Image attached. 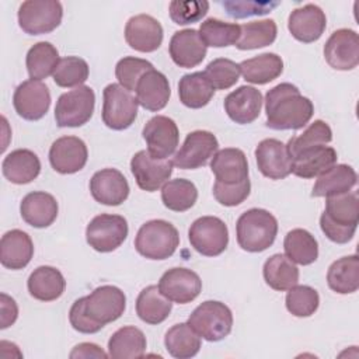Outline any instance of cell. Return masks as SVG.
Masks as SVG:
<instances>
[{"label": "cell", "instance_id": "obj_45", "mask_svg": "<svg viewBox=\"0 0 359 359\" xmlns=\"http://www.w3.org/2000/svg\"><path fill=\"white\" fill-rule=\"evenodd\" d=\"M88 65L79 56L62 57L53 72V81L59 87H80L88 79Z\"/></svg>", "mask_w": 359, "mask_h": 359}, {"label": "cell", "instance_id": "obj_6", "mask_svg": "<svg viewBox=\"0 0 359 359\" xmlns=\"http://www.w3.org/2000/svg\"><path fill=\"white\" fill-rule=\"evenodd\" d=\"M20 28L29 35H42L56 29L63 18V7L57 0H27L17 13Z\"/></svg>", "mask_w": 359, "mask_h": 359}, {"label": "cell", "instance_id": "obj_13", "mask_svg": "<svg viewBox=\"0 0 359 359\" xmlns=\"http://www.w3.org/2000/svg\"><path fill=\"white\" fill-rule=\"evenodd\" d=\"M142 135L147 144L149 154L158 160H167L172 156L180 142L177 123L164 115H156L149 119Z\"/></svg>", "mask_w": 359, "mask_h": 359}, {"label": "cell", "instance_id": "obj_8", "mask_svg": "<svg viewBox=\"0 0 359 359\" xmlns=\"http://www.w3.org/2000/svg\"><path fill=\"white\" fill-rule=\"evenodd\" d=\"M102 97V122L112 130L128 129L137 118V98L116 83L108 84Z\"/></svg>", "mask_w": 359, "mask_h": 359}, {"label": "cell", "instance_id": "obj_20", "mask_svg": "<svg viewBox=\"0 0 359 359\" xmlns=\"http://www.w3.org/2000/svg\"><path fill=\"white\" fill-rule=\"evenodd\" d=\"M163 34L161 24L149 14L133 15L125 25L126 43L143 53L157 50L163 42Z\"/></svg>", "mask_w": 359, "mask_h": 359}, {"label": "cell", "instance_id": "obj_12", "mask_svg": "<svg viewBox=\"0 0 359 359\" xmlns=\"http://www.w3.org/2000/svg\"><path fill=\"white\" fill-rule=\"evenodd\" d=\"M219 142L209 130H194L187 135L182 146L174 154L172 164L180 170H196L206 165L217 151Z\"/></svg>", "mask_w": 359, "mask_h": 359}, {"label": "cell", "instance_id": "obj_39", "mask_svg": "<svg viewBox=\"0 0 359 359\" xmlns=\"http://www.w3.org/2000/svg\"><path fill=\"white\" fill-rule=\"evenodd\" d=\"M167 352L177 359L194 358L201 349V337L188 323L172 325L164 337Z\"/></svg>", "mask_w": 359, "mask_h": 359}, {"label": "cell", "instance_id": "obj_1", "mask_svg": "<svg viewBox=\"0 0 359 359\" xmlns=\"http://www.w3.org/2000/svg\"><path fill=\"white\" fill-rule=\"evenodd\" d=\"M266 126L275 130H297L306 126L313 114V102L292 83H280L265 95Z\"/></svg>", "mask_w": 359, "mask_h": 359}, {"label": "cell", "instance_id": "obj_44", "mask_svg": "<svg viewBox=\"0 0 359 359\" xmlns=\"http://www.w3.org/2000/svg\"><path fill=\"white\" fill-rule=\"evenodd\" d=\"M198 32L206 46L226 48L237 43L240 38V25L210 17L201 22Z\"/></svg>", "mask_w": 359, "mask_h": 359}, {"label": "cell", "instance_id": "obj_26", "mask_svg": "<svg viewBox=\"0 0 359 359\" xmlns=\"http://www.w3.org/2000/svg\"><path fill=\"white\" fill-rule=\"evenodd\" d=\"M20 212L27 224L45 229L56 220L59 206L53 195L43 191H34L22 198Z\"/></svg>", "mask_w": 359, "mask_h": 359}, {"label": "cell", "instance_id": "obj_36", "mask_svg": "<svg viewBox=\"0 0 359 359\" xmlns=\"http://www.w3.org/2000/svg\"><path fill=\"white\" fill-rule=\"evenodd\" d=\"M172 303L168 300L156 285L144 287L136 299V313L146 324H160L171 313Z\"/></svg>", "mask_w": 359, "mask_h": 359}, {"label": "cell", "instance_id": "obj_18", "mask_svg": "<svg viewBox=\"0 0 359 359\" xmlns=\"http://www.w3.org/2000/svg\"><path fill=\"white\" fill-rule=\"evenodd\" d=\"M87 158V146L77 136H62L49 149V163L59 174H74L83 170Z\"/></svg>", "mask_w": 359, "mask_h": 359}, {"label": "cell", "instance_id": "obj_9", "mask_svg": "<svg viewBox=\"0 0 359 359\" xmlns=\"http://www.w3.org/2000/svg\"><path fill=\"white\" fill-rule=\"evenodd\" d=\"M128 233V222L123 216L101 213L87 224L86 240L93 250L111 252L123 244Z\"/></svg>", "mask_w": 359, "mask_h": 359}, {"label": "cell", "instance_id": "obj_31", "mask_svg": "<svg viewBox=\"0 0 359 359\" xmlns=\"http://www.w3.org/2000/svg\"><path fill=\"white\" fill-rule=\"evenodd\" d=\"M27 287L34 299L53 302L63 294L66 280L62 272L55 266L42 265L31 272L27 280Z\"/></svg>", "mask_w": 359, "mask_h": 359}, {"label": "cell", "instance_id": "obj_50", "mask_svg": "<svg viewBox=\"0 0 359 359\" xmlns=\"http://www.w3.org/2000/svg\"><path fill=\"white\" fill-rule=\"evenodd\" d=\"M170 18L178 25L194 24L202 20L208 10L209 3L201 0H174L170 3Z\"/></svg>", "mask_w": 359, "mask_h": 359}, {"label": "cell", "instance_id": "obj_11", "mask_svg": "<svg viewBox=\"0 0 359 359\" xmlns=\"http://www.w3.org/2000/svg\"><path fill=\"white\" fill-rule=\"evenodd\" d=\"M84 297L86 314L102 327L118 320L126 309L125 293L112 285L98 286Z\"/></svg>", "mask_w": 359, "mask_h": 359}, {"label": "cell", "instance_id": "obj_41", "mask_svg": "<svg viewBox=\"0 0 359 359\" xmlns=\"http://www.w3.org/2000/svg\"><path fill=\"white\" fill-rule=\"evenodd\" d=\"M276 34L278 27L272 18L245 22L240 25V38L234 46L240 50L264 48L275 42Z\"/></svg>", "mask_w": 359, "mask_h": 359}, {"label": "cell", "instance_id": "obj_46", "mask_svg": "<svg viewBox=\"0 0 359 359\" xmlns=\"http://www.w3.org/2000/svg\"><path fill=\"white\" fill-rule=\"evenodd\" d=\"M286 309L294 317H310L320 306V296L316 289L307 285H294L287 290Z\"/></svg>", "mask_w": 359, "mask_h": 359}, {"label": "cell", "instance_id": "obj_7", "mask_svg": "<svg viewBox=\"0 0 359 359\" xmlns=\"http://www.w3.org/2000/svg\"><path fill=\"white\" fill-rule=\"evenodd\" d=\"M95 94L88 86L63 93L55 107V119L60 128H79L87 123L94 112Z\"/></svg>", "mask_w": 359, "mask_h": 359}, {"label": "cell", "instance_id": "obj_22", "mask_svg": "<svg viewBox=\"0 0 359 359\" xmlns=\"http://www.w3.org/2000/svg\"><path fill=\"white\" fill-rule=\"evenodd\" d=\"M129 184L125 175L116 168H104L97 171L90 180V192L93 198L107 206H118L129 196Z\"/></svg>", "mask_w": 359, "mask_h": 359}, {"label": "cell", "instance_id": "obj_4", "mask_svg": "<svg viewBox=\"0 0 359 359\" xmlns=\"http://www.w3.org/2000/svg\"><path fill=\"white\" fill-rule=\"evenodd\" d=\"M178 245V230L170 222L161 219L149 220L142 224L135 238L136 251L142 257L154 261L167 259L175 252Z\"/></svg>", "mask_w": 359, "mask_h": 359}, {"label": "cell", "instance_id": "obj_29", "mask_svg": "<svg viewBox=\"0 0 359 359\" xmlns=\"http://www.w3.org/2000/svg\"><path fill=\"white\" fill-rule=\"evenodd\" d=\"M34 255L31 237L18 229H13L1 236L0 262L4 268L17 271L25 268Z\"/></svg>", "mask_w": 359, "mask_h": 359}, {"label": "cell", "instance_id": "obj_53", "mask_svg": "<svg viewBox=\"0 0 359 359\" xmlns=\"http://www.w3.org/2000/svg\"><path fill=\"white\" fill-rule=\"evenodd\" d=\"M84 299L86 297H80L77 299L72 307H70V311H69V321H70V325L81 332V334H95L98 332L102 325L97 324L95 321H93L87 314H86V310H84Z\"/></svg>", "mask_w": 359, "mask_h": 359}, {"label": "cell", "instance_id": "obj_21", "mask_svg": "<svg viewBox=\"0 0 359 359\" xmlns=\"http://www.w3.org/2000/svg\"><path fill=\"white\" fill-rule=\"evenodd\" d=\"M257 165L269 180H283L292 174V160L285 143L278 139H264L255 149Z\"/></svg>", "mask_w": 359, "mask_h": 359}, {"label": "cell", "instance_id": "obj_34", "mask_svg": "<svg viewBox=\"0 0 359 359\" xmlns=\"http://www.w3.org/2000/svg\"><path fill=\"white\" fill-rule=\"evenodd\" d=\"M147 341L142 330L126 325L116 330L108 339V355L112 359H136L146 352Z\"/></svg>", "mask_w": 359, "mask_h": 359}, {"label": "cell", "instance_id": "obj_54", "mask_svg": "<svg viewBox=\"0 0 359 359\" xmlns=\"http://www.w3.org/2000/svg\"><path fill=\"white\" fill-rule=\"evenodd\" d=\"M0 310H1L0 328L6 330L15 323V320L18 317V307L13 297H10L6 293H1L0 294Z\"/></svg>", "mask_w": 359, "mask_h": 359}, {"label": "cell", "instance_id": "obj_27", "mask_svg": "<svg viewBox=\"0 0 359 359\" xmlns=\"http://www.w3.org/2000/svg\"><path fill=\"white\" fill-rule=\"evenodd\" d=\"M210 170L217 182L233 185L248 178V163L243 150L226 147L215 153L210 161Z\"/></svg>", "mask_w": 359, "mask_h": 359}, {"label": "cell", "instance_id": "obj_17", "mask_svg": "<svg viewBox=\"0 0 359 359\" xmlns=\"http://www.w3.org/2000/svg\"><path fill=\"white\" fill-rule=\"evenodd\" d=\"M160 292L171 302L187 304L195 300L202 290L199 275L188 268H171L158 280Z\"/></svg>", "mask_w": 359, "mask_h": 359}, {"label": "cell", "instance_id": "obj_47", "mask_svg": "<svg viewBox=\"0 0 359 359\" xmlns=\"http://www.w3.org/2000/svg\"><path fill=\"white\" fill-rule=\"evenodd\" d=\"M332 140V130L330 125L321 119L314 121L310 123V126L299 136L292 137L286 147L289 151V156H293L304 149L321 146V144H328Z\"/></svg>", "mask_w": 359, "mask_h": 359}, {"label": "cell", "instance_id": "obj_49", "mask_svg": "<svg viewBox=\"0 0 359 359\" xmlns=\"http://www.w3.org/2000/svg\"><path fill=\"white\" fill-rule=\"evenodd\" d=\"M151 69H154L153 65L146 59L125 56L116 63L115 76L118 79V83L132 93L136 90L139 79Z\"/></svg>", "mask_w": 359, "mask_h": 359}, {"label": "cell", "instance_id": "obj_24", "mask_svg": "<svg viewBox=\"0 0 359 359\" xmlns=\"http://www.w3.org/2000/svg\"><path fill=\"white\" fill-rule=\"evenodd\" d=\"M262 102L259 90L251 86H240L224 98V111L233 122L247 125L259 116Z\"/></svg>", "mask_w": 359, "mask_h": 359}, {"label": "cell", "instance_id": "obj_23", "mask_svg": "<svg viewBox=\"0 0 359 359\" xmlns=\"http://www.w3.org/2000/svg\"><path fill=\"white\" fill-rule=\"evenodd\" d=\"M208 46L194 28H187L174 32L170 39L168 52L172 62L184 69H191L202 63L206 56Z\"/></svg>", "mask_w": 359, "mask_h": 359}, {"label": "cell", "instance_id": "obj_16", "mask_svg": "<svg viewBox=\"0 0 359 359\" xmlns=\"http://www.w3.org/2000/svg\"><path fill=\"white\" fill-rule=\"evenodd\" d=\"M172 161L158 160L149 154L147 150L137 151L130 160V171L140 189L154 192L160 189L172 174Z\"/></svg>", "mask_w": 359, "mask_h": 359}, {"label": "cell", "instance_id": "obj_43", "mask_svg": "<svg viewBox=\"0 0 359 359\" xmlns=\"http://www.w3.org/2000/svg\"><path fill=\"white\" fill-rule=\"evenodd\" d=\"M198 199V189L195 184L185 178H175L167 181L161 187L163 205L174 212H185L191 209Z\"/></svg>", "mask_w": 359, "mask_h": 359}, {"label": "cell", "instance_id": "obj_19", "mask_svg": "<svg viewBox=\"0 0 359 359\" xmlns=\"http://www.w3.org/2000/svg\"><path fill=\"white\" fill-rule=\"evenodd\" d=\"M327 27L325 13L313 3L294 8L287 20L292 36L303 43H311L321 38Z\"/></svg>", "mask_w": 359, "mask_h": 359}, {"label": "cell", "instance_id": "obj_25", "mask_svg": "<svg viewBox=\"0 0 359 359\" xmlns=\"http://www.w3.org/2000/svg\"><path fill=\"white\" fill-rule=\"evenodd\" d=\"M337 151L331 146H316L310 149H304L293 156L292 160V172L296 177L309 180L318 177L334 164H337Z\"/></svg>", "mask_w": 359, "mask_h": 359}, {"label": "cell", "instance_id": "obj_5", "mask_svg": "<svg viewBox=\"0 0 359 359\" xmlns=\"http://www.w3.org/2000/svg\"><path fill=\"white\" fill-rule=\"evenodd\" d=\"M188 324L205 341L217 342L231 332L233 314L224 303L206 300L191 313Z\"/></svg>", "mask_w": 359, "mask_h": 359}, {"label": "cell", "instance_id": "obj_52", "mask_svg": "<svg viewBox=\"0 0 359 359\" xmlns=\"http://www.w3.org/2000/svg\"><path fill=\"white\" fill-rule=\"evenodd\" d=\"M226 13L233 18H245L251 15H264L278 7L279 1H222Z\"/></svg>", "mask_w": 359, "mask_h": 359}, {"label": "cell", "instance_id": "obj_33", "mask_svg": "<svg viewBox=\"0 0 359 359\" xmlns=\"http://www.w3.org/2000/svg\"><path fill=\"white\" fill-rule=\"evenodd\" d=\"M240 66V73L244 80L251 84H266L278 79L283 72V60L276 53H261L251 59H245Z\"/></svg>", "mask_w": 359, "mask_h": 359}, {"label": "cell", "instance_id": "obj_55", "mask_svg": "<svg viewBox=\"0 0 359 359\" xmlns=\"http://www.w3.org/2000/svg\"><path fill=\"white\" fill-rule=\"evenodd\" d=\"M109 356L105 353L98 345L91 342H83L73 348L70 352V358H107Z\"/></svg>", "mask_w": 359, "mask_h": 359}, {"label": "cell", "instance_id": "obj_2", "mask_svg": "<svg viewBox=\"0 0 359 359\" xmlns=\"http://www.w3.org/2000/svg\"><path fill=\"white\" fill-rule=\"evenodd\" d=\"M359 222V201L356 192L328 196L325 210L320 217L323 233L337 244L352 240Z\"/></svg>", "mask_w": 359, "mask_h": 359}, {"label": "cell", "instance_id": "obj_48", "mask_svg": "<svg viewBox=\"0 0 359 359\" xmlns=\"http://www.w3.org/2000/svg\"><path fill=\"white\" fill-rule=\"evenodd\" d=\"M203 73L215 90H227L233 87L241 74L238 63L227 57H217L212 60Z\"/></svg>", "mask_w": 359, "mask_h": 359}, {"label": "cell", "instance_id": "obj_51", "mask_svg": "<svg viewBox=\"0 0 359 359\" xmlns=\"http://www.w3.org/2000/svg\"><path fill=\"white\" fill-rule=\"evenodd\" d=\"M251 192L250 180H244L243 182L227 185L222 182H215L213 185V196L223 206H237L243 203Z\"/></svg>", "mask_w": 359, "mask_h": 359}, {"label": "cell", "instance_id": "obj_40", "mask_svg": "<svg viewBox=\"0 0 359 359\" xmlns=\"http://www.w3.org/2000/svg\"><path fill=\"white\" fill-rule=\"evenodd\" d=\"M285 255L294 264L310 265L318 258V243L304 229L290 230L283 240Z\"/></svg>", "mask_w": 359, "mask_h": 359}, {"label": "cell", "instance_id": "obj_42", "mask_svg": "<svg viewBox=\"0 0 359 359\" xmlns=\"http://www.w3.org/2000/svg\"><path fill=\"white\" fill-rule=\"evenodd\" d=\"M59 60V52L50 42L42 41L35 43L29 48L25 57L29 79L42 80L49 77L56 70Z\"/></svg>", "mask_w": 359, "mask_h": 359}, {"label": "cell", "instance_id": "obj_37", "mask_svg": "<svg viewBox=\"0 0 359 359\" xmlns=\"http://www.w3.org/2000/svg\"><path fill=\"white\" fill-rule=\"evenodd\" d=\"M262 275L266 285L278 292L289 290L299 282L297 266L283 254L269 257L264 264Z\"/></svg>", "mask_w": 359, "mask_h": 359}, {"label": "cell", "instance_id": "obj_28", "mask_svg": "<svg viewBox=\"0 0 359 359\" xmlns=\"http://www.w3.org/2000/svg\"><path fill=\"white\" fill-rule=\"evenodd\" d=\"M135 93L139 105L147 111L157 112L167 105L171 88L168 79L161 72L151 69L139 79Z\"/></svg>", "mask_w": 359, "mask_h": 359}, {"label": "cell", "instance_id": "obj_35", "mask_svg": "<svg viewBox=\"0 0 359 359\" xmlns=\"http://www.w3.org/2000/svg\"><path fill=\"white\" fill-rule=\"evenodd\" d=\"M327 283L339 294H349L359 287V257L356 254L334 261L327 272Z\"/></svg>", "mask_w": 359, "mask_h": 359}, {"label": "cell", "instance_id": "obj_32", "mask_svg": "<svg viewBox=\"0 0 359 359\" xmlns=\"http://www.w3.org/2000/svg\"><path fill=\"white\" fill-rule=\"evenodd\" d=\"M358 182L356 171L348 164H334L331 168L318 175L311 196L328 198L349 192Z\"/></svg>", "mask_w": 359, "mask_h": 359}, {"label": "cell", "instance_id": "obj_14", "mask_svg": "<svg viewBox=\"0 0 359 359\" xmlns=\"http://www.w3.org/2000/svg\"><path fill=\"white\" fill-rule=\"evenodd\" d=\"M324 59L335 70H352L359 63V38L356 31H334L324 45Z\"/></svg>", "mask_w": 359, "mask_h": 359}, {"label": "cell", "instance_id": "obj_38", "mask_svg": "<svg viewBox=\"0 0 359 359\" xmlns=\"http://www.w3.org/2000/svg\"><path fill=\"white\" fill-rule=\"evenodd\" d=\"M215 94V88L206 79L203 72L184 74L178 83L180 101L192 109L202 108L209 104Z\"/></svg>", "mask_w": 359, "mask_h": 359}, {"label": "cell", "instance_id": "obj_30", "mask_svg": "<svg viewBox=\"0 0 359 359\" xmlns=\"http://www.w3.org/2000/svg\"><path fill=\"white\" fill-rule=\"evenodd\" d=\"M3 175L13 184L32 182L41 172L39 157L28 149H17L8 153L1 163Z\"/></svg>", "mask_w": 359, "mask_h": 359}, {"label": "cell", "instance_id": "obj_3", "mask_svg": "<svg viewBox=\"0 0 359 359\" xmlns=\"http://www.w3.org/2000/svg\"><path fill=\"white\" fill-rule=\"evenodd\" d=\"M236 234L238 245L248 252H262L269 248L278 234L276 217L259 208L245 210L237 220Z\"/></svg>", "mask_w": 359, "mask_h": 359}, {"label": "cell", "instance_id": "obj_15", "mask_svg": "<svg viewBox=\"0 0 359 359\" xmlns=\"http://www.w3.org/2000/svg\"><path fill=\"white\" fill-rule=\"evenodd\" d=\"M13 105L15 112L27 121H38L50 107V93L41 80H25L14 91Z\"/></svg>", "mask_w": 359, "mask_h": 359}, {"label": "cell", "instance_id": "obj_10", "mask_svg": "<svg viewBox=\"0 0 359 359\" xmlns=\"http://www.w3.org/2000/svg\"><path fill=\"white\" fill-rule=\"evenodd\" d=\"M191 245L205 257L220 255L229 244V229L216 216H202L196 219L188 231Z\"/></svg>", "mask_w": 359, "mask_h": 359}]
</instances>
